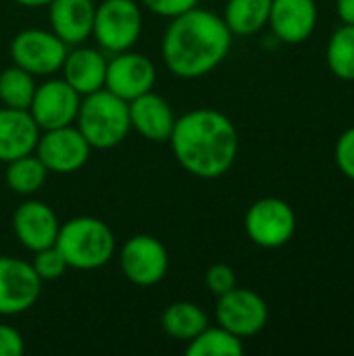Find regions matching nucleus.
Returning <instances> with one entry per match:
<instances>
[{"label": "nucleus", "mask_w": 354, "mask_h": 356, "mask_svg": "<svg viewBox=\"0 0 354 356\" xmlns=\"http://www.w3.org/2000/svg\"><path fill=\"white\" fill-rule=\"evenodd\" d=\"M234 33L223 17L207 8H192L169 19L161 56L169 73L179 79H200L213 73L230 54Z\"/></svg>", "instance_id": "nucleus-1"}, {"label": "nucleus", "mask_w": 354, "mask_h": 356, "mask_svg": "<svg viewBox=\"0 0 354 356\" xmlns=\"http://www.w3.org/2000/svg\"><path fill=\"white\" fill-rule=\"evenodd\" d=\"M169 144L179 167L198 179H219L236 163L238 129L215 108H194L175 119Z\"/></svg>", "instance_id": "nucleus-2"}, {"label": "nucleus", "mask_w": 354, "mask_h": 356, "mask_svg": "<svg viewBox=\"0 0 354 356\" xmlns=\"http://www.w3.org/2000/svg\"><path fill=\"white\" fill-rule=\"evenodd\" d=\"M54 246L65 257L69 269L96 271L108 265L117 252L113 229L98 217H73L61 223Z\"/></svg>", "instance_id": "nucleus-3"}, {"label": "nucleus", "mask_w": 354, "mask_h": 356, "mask_svg": "<svg viewBox=\"0 0 354 356\" xmlns=\"http://www.w3.org/2000/svg\"><path fill=\"white\" fill-rule=\"evenodd\" d=\"M75 127L88 140L92 150H111L131 131L129 102L115 96L106 88L81 96Z\"/></svg>", "instance_id": "nucleus-4"}, {"label": "nucleus", "mask_w": 354, "mask_h": 356, "mask_svg": "<svg viewBox=\"0 0 354 356\" xmlns=\"http://www.w3.org/2000/svg\"><path fill=\"white\" fill-rule=\"evenodd\" d=\"M144 17L136 0H102L94 10L92 35L102 52H125L142 35Z\"/></svg>", "instance_id": "nucleus-5"}, {"label": "nucleus", "mask_w": 354, "mask_h": 356, "mask_svg": "<svg viewBox=\"0 0 354 356\" xmlns=\"http://www.w3.org/2000/svg\"><path fill=\"white\" fill-rule=\"evenodd\" d=\"M244 232L259 248H282L296 234V213L282 198H261L248 207L244 215Z\"/></svg>", "instance_id": "nucleus-6"}, {"label": "nucleus", "mask_w": 354, "mask_h": 356, "mask_svg": "<svg viewBox=\"0 0 354 356\" xmlns=\"http://www.w3.org/2000/svg\"><path fill=\"white\" fill-rule=\"evenodd\" d=\"M69 46L50 29H23L8 46L13 65L25 69L33 77H48L61 71Z\"/></svg>", "instance_id": "nucleus-7"}, {"label": "nucleus", "mask_w": 354, "mask_h": 356, "mask_svg": "<svg viewBox=\"0 0 354 356\" xmlns=\"http://www.w3.org/2000/svg\"><path fill=\"white\" fill-rule=\"evenodd\" d=\"M119 265L127 282L140 288H152L161 284L169 271V252L159 238L136 234L123 242Z\"/></svg>", "instance_id": "nucleus-8"}, {"label": "nucleus", "mask_w": 354, "mask_h": 356, "mask_svg": "<svg viewBox=\"0 0 354 356\" xmlns=\"http://www.w3.org/2000/svg\"><path fill=\"white\" fill-rule=\"evenodd\" d=\"M215 317L221 327L238 338H252L261 334L269 321V307L261 294L248 288H234L217 298Z\"/></svg>", "instance_id": "nucleus-9"}, {"label": "nucleus", "mask_w": 354, "mask_h": 356, "mask_svg": "<svg viewBox=\"0 0 354 356\" xmlns=\"http://www.w3.org/2000/svg\"><path fill=\"white\" fill-rule=\"evenodd\" d=\"M33 152L44 163L48 173L67 175L79 171L90 161L92 146L75 125H65L40 134Z\"/></svg>", "instance_id": "nucleus-10"}, {"label": "nucleus", "mask_w": 354, "mask_h": 356, "mask_svg": "<svg viewBox=\"0 0 354 356\" xmlns=\"http://www.w3.org/2000/svg\"><path fill=\"white\" fill-rule=\"evenodd\" d=\"M42 280L31 263L17 257H0V317H15L35 307Z\"/></svg>", "instance_id": "nucleus-11"}, {"label": "nucleus", "mask_w": 354, "mask_h": 356, "mask_svg": "<svg viewBox=\"0 0 354 356\" xmlns=\"http://www.w3.org/2000/svg\"><path fill=\"white\" fill-rule=\"evenodd\" d=\"M79 102H81V94L77 90H73L63 77H52L35 86L27 111L38 123V127L46 131L54 127L73 125L79 111Z\"/></svg>", "instance_id": "nucleus-12"}, {"label": "nucleus", "mask_w": 354, "mask_h": 356, "mask_svg": "<svg viewBox=\"0 0 354 356\" xmlns=\"http://www.w3.org/2000/svg\"><path fill=\"white\" fill-rule=\"evenodd\" d=\"M156 83V67L154 63L140 52L125 50L113 54L106 63L104 88L125 102L150 92Z\"/></svg>", "instance_id": "nucleus-13"}, {"label": "nucleus", "mask_w": 354, "mask_h": 356, "mask_svg": "<svg viewBox=\"0 0 354 356\" xmlns=\"http://www.w3.org/2000/svg\"><path fill=\"white\" fill-rule=\"evenodd\" d=\"M10 227L19 244L29 252H35L56 242L61 221L52 211V207H48L42 200L29 198L15 209Z\"/></svg>", "instance_id": "nucleus-14"}, {"label": "nucleus", "mask_w": 354, "mask_h": 356, "mask_svg": "<svg viewBox=\"0 0 354 356\" xmlns=\"http://www.w3.org/2000/svg\"><path fill=\"white\" fill-rule=\"evenodd\" d=\"M317 19L319 10L315 0H271L267 25L280 42L303 44L313 35Z\"/></svg>", "instance_id": "nucleus-15"}, {"label": "nucleus", "mask_w": 354, "mask_h": 356, "mask_svg": "<svg viewBox=\"0 0 354 356\" xmlns=\"http://www.w3.org/2000/svg\"><path fill=\"white\" fill-rule=\"evenodd\" d=\"M175 113L171 104L156 92H146L129 100V121L144 140L163 144L169 142V136L175 125Z\"/></svg>", "instance_id": "nucleus-16"}, {"label": "nucleus", "mask_w": 354, "mask_h": 356, "mask_svg": "<svg viewBox=\"0 0 354 356\" xmlns=\"http://www.w3.org/2000/svg\"><path fill=\"white\" fill-rule=\"evenodd\" d=\"M94 0H52L48 4L50 31L67 46H79L92 35Z\"/></svg>", "instance_id": "nucleus-17"}, {"label": "nucleus", "mask_w": 354, "mask_h": 356, "mask_svg": "<svg viewBox=\"0 0 354 356\" xmlns=\"http://www.w3.org/2000/svg\"><path fill=\"white\" fill-rule=\"evenodd\" d=\"M42 129L25 108H0V163L31 154Z\"/></svg>", "instance_id": "nucleus-18"}, {"label": "nucleus", "mask_w": 354, "mask_h": 356, "mask_svg": "<svg viewBox=\"0 0 354 356\" xmlns=\"http://www.w3.org/2000/svg\"><path fill=\"white\" fill-rule=\"evenodd\" d=\"M106 63L108 60L100 48H90V46L79 44L67 52L61 73H63V79L73 90H77L81 96H88L104 88Z\"/></svg>", "instance_id": "nucleus-19"}, {"label": "nucleus", "mask_w": 354, "mask_h": 356, "mask_svg": "<svg viewBox=\"0 0 354 356\" xmlns=\"http://www.w3.org/2000/svg\"><path fill=\"white\" fill-rule=\"evenodd\" d=\"M207 325H209V315L202 311V307L188 300H177L169 305L161 315L163 332L169 338L186 344L194 340Z\"/></svg>", "instance_id": "nucleus-20"}, {"label": "nucleus", "mask_w": 354, "mask_h": 356, "mask_svg": "<svg viewBox=\"0 0 354 356\" xmlns=\"http://www.w3.org/2000/svg\"><path fill=\"white\" fill-rule=\"evenodd\" d=\"M271 0H227L223 21L234 35H255L269 21Z\"/></svg>", "instance_id": "nucleus-21"}, {"label": "nucleus", "mask_w": 354, "mask_h": 356, "mask_svg": "<svg viewBox=\"0 0 354 356\" xmlns=\"http://www.w3.org/2000/svg\"><path fill=\"white\" fill-rule=\"evenodd\" d=\"M46 177H48V169L35 156V152L6 163L4 181L8 190L15 192L17 196H33L35 192L42 190V186L46 184Z\"/></svg>", "instance_id": "nucleus-22"}, {"label": "nucleus", "mask_w": 354, "mask_h": 356, "mask_svg": "<svg viewBox=\"0 0 354 356\" xmlns=\"http://www.w3.org/2000/svg\"><path fill=\"white\" fill-rule=\"evenodd\" d=\"M188 356H240L244 355V340L225 327L207 325L186 346Z\"/></svg>", "instance_id": "nucleus-23"}, {"label": "nucleus", "mask_w": 354, "mask_h": 356, "mask_svg": "<svg viewBox=\"0 0 354 356\" xmlns=\"http://www.w3.org/2000/svg\"><path fill=\"white\" fill-rule=\"evenodd\" d=\"M330 71L344 81H354V25L342 23L330 38L325 48Z\"/></svg>", "instance_id": "nucleus-24"}, {"label": "nucleus", "mask_w": 354, "mask_h": 356, "mask_svg": "<svg viewBox=\"0 0 354 356\" xmlns=\"http://www.w3.org/2000/svg\"><path fill=\"white\" fill-rule=\"evenodd\" d=\"M35 92V77L25 69L10 65L0 71V102L8 108H29Z\"/></svg>", "instance_id": "nucleus-25"}, {"label": "nucleus", "mask_w": 354, "mask_h": 356, "mask_svg": "<svg viewBox=\"0 0 354 356\" xmlns=\"http://www.w3.org/2000/svg\"><path fill=\"white\" fill-rule=\"evenodd\" d=\"M31 267H33V271L38 273V277L42 282H56L69 271V265H67L65 257L61 254V250L54 244L48 246V248L35 250Z\"/></svg>", "instance_id": "nucleus-26"}, {"label": "nucleus", "mask_w": 354, "mask_h": 356, "mask_svg": "<svg viewBox=\"0 0 354 356\" xmlns=\"http://www.w3.org/2000/svg\"><path fill=\"white\" fill-rule=\"evenodd\" d=\"M204 284L211 290V294H215L219 298L236 288V271L225 263H215L207 269Z\"/></svg>", "instance_id": "nucleus-27"}, {"label": "nucleus", "mask_w": 354, "mask_h": 356, "mask_svg": "<svg viewBox=\"0 0 354 356\" xmlns=\"http://www.w3.org/2000/svg\"><path fill=\"white\" fill-rule=\"evenodd\" d=\"M334 159L340 173L354 181V127H348L336 142Z\"/></svg>", "instance_id": "nucleus-28"}, {"label": "nucleus", "mask_w": 354, "mask_h": 356, "mask_svg": "<svg viewBox=\"0 0 354 356\" xmlns=\"http://www.w3.org/2000/svg\"><path fill=\"white\" fill-rule=\"evenodd\" d=\"M142 6H146L156 17L173 19L177 15H184L200 4V0H140Z\"/></svg>", "instance_id": "nucleus-29"}, {"label": "nucleus", "mask_w": 354, "mask_h": 356, "mask_svg": "<svg viewBox=\"0 0 354 356\" xmlns=\"http://www.w3.org/2000/svg\"><path fill=\"white\" fill-rule=\"evenodd\" d=\"M25 353V340L13 325L0 323V356H21Z\"/></svg>", "instance_id": "nucleus-30"}, {"label": "nucleus", "mask_w": 354, "mask_h": 356, "mask_svg": "<svg viewBox=\"0 0 354 356\" xmlns=\"http://www.w3.org/2000/svg\"><path fill=\"white\" fill-rule=\"evenodd\" d=\"M336 10L342 23L354 25V0H336Z\"/></svg>", "instance_id": "nucleus-31"}, {"label": "nucleus", "mask_w": 354, "mask_h": 356, "mask_svg": "<svg viewBox=\"0 0 354 356\" xmlns=\"http://www.w3.org/2000/svg\"><path fill=\"white\" fill-rule=\"evenodd\" d=\"M17 2L19 6H25V8H42V6H48L52 0H13Z\"/></svg>", "instance_id": "nucleus-32"}]
</instances>
